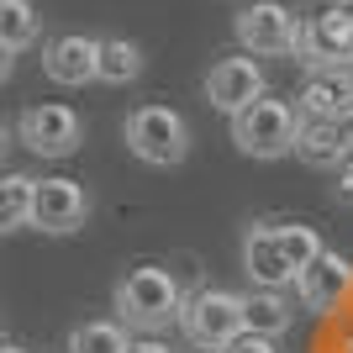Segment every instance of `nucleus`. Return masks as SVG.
<instances>
[{
    "instance_id": "obj_1",
    "label": "nucleus",
    "mask_w": 353,
    "mask_h": 353,
    "mask_svg": "<svg viewBox=\"0 0 353 353\" xmlns=\"http://www.w3.org/2000/svg\"><path fill=\"white\" fill-rule=\"evenodd\" d=\"M185 285H179L174 269L163 264H137L127 269L117 280V295H111V311H117V322L137 338H159L163 327H174L185 316Z\"/></svg>"
},
{
    "instance_id": "obj_2",
    "label": "nucleus",
    "mask_w": 353,
    "mask_h": 353,
    "mask_svg": "<svg viewBox=\"0 0 353 353\" xmlns=\"http://www.w3.org/2000/svg\"><path fill=\"white\" fill-rule=\"evenodd\" d=\"M301 132H306V117H301V105L290 101H253L248 111H237L232 117V143L237 153H248V159H285L301 148Z\"/></svg>"
},
{
    "instance_id": "obj_3",
    "label": "nucleus",
    "mask_w": 353,
    "mask_h": 353,
    "mask_svg": "<svg viewBox=\"0 0 353 353\" xmlns=\"http://www.w3.org/2000/svg\"><path fill=\"white\" fill-rule=\"evenodd\" d=\"M232 32L243 43V53H253V59H301V48H306V16L290 11L285 0H253V6H243Z\"/></svg>"
},
{
    "instance_id": "obj_4",
    "label": "nucleus",
    "mask_w": 353,
    "mask_h": 353,
    "mask_svg": "<svg viewBox=\"0 0 353 353\" xmlns=\"http://www.w3.org/2000/svg\"><path fill=\"white\" fill-rule=\"evenodd\" d=\"M179 332H185L195 348L221 353L232 338H243V332H248V295L221 290V285H211V290H195L190 301H185Z\"/></svg>"
},
{
    "instance_id": "obj_5",
    "label": "nucleus",
    "mask_w": 353,
    "mask_h": 353,
    "mask_svg": "<svg viewBox=\"0 0 353 353\" xmlns=\"http://www.w3.org/2000/svg\"><path fill=\"white\" fill-rule=\"evenodd\" d=\"M121 137H127V153L153 163V169H174L190 153V121L174 105H137L121 127Z\"/></svg>"
},
{
    "instance_id": "obj_6",
    "label": "nucleus",
    "mask_w": 353,
    "mask_h": 353,
    "mask_svg": "<svg viewBox=\"0 0 353 353\" xmlns=\"http://www.w3.org/2000/svg\"><path fill=\"white\" fill-rule=\"evenodd\" d=\"M16 137H21V148L37 153V159H69V153H79V143H85V121L63 101H37L16 117Z\"/></svg>"
},
{
    "instance_id": "obj_7",
    "label": "nucleus",
    "mask_w": 353,
    "mask_h": 353,
    "mask_svg": "<svg viewBox=\"0 0 353 353\" xmlns=\"http://www.w3.org/2000/svg\"><path fill=\"white\" fill-rule=\"evenodd\" d=\"M295 301L301 311L311 316H332L353 301V259L338 248H322V259L311 269H301V280H295Z\"/></svg>"
},
{
    "instance_id": "obj_8",
    "label": "nucleus",
    "mask_w": 353,
    "mask_h": 353,
    "mask_svg": "<svg viewBox=\"0 0 353 353\" xmlns=\"http://www.w3.org/2000/svg\"><path fill=\"white\" fill-rule=\"evenodd\" d=\"M269 95V79H264V63L253 59V53H232V59H216L206 74V101L227 117L237 111H248L253 101H264Z\"/></svg>"
},
{
    "instance_id": "obj_9",
    "label": "nucleus",
    "mask_w": 353,
    "mask_h": 353,
    "mask_svg": "<svg viewBox=\"0 0 353 353\" xmlns=\"http://www.w3.org/2000/svg\"><path fill=\"white\" fill-rule=\"evenodd\" d=\"M90 221V190L79 179H37V211H32V227L37 232H53V237H69Z\"/></svg>"
},
{
    "instance_id": "obj_10",
    "label": "nucleus",
    "mask_w": 353,
    "mask_h": 353,
    "mask_svg": "<svg viewBox=\"0 0 353 353\" xmlns=\"http://www.w3.org/2000/svg\"><path fill=\"white\" fill-rule=\"evenodd\" d=\"M43 74L63 90H79L90 79H101V37H85V32L48 37L43 43Z\"/></svg>"
},
{
    "instance_id": "obj_11",
    "label": "nucleus",
    "mask_w": 353,
    "mask_h": 353,
    "mask_svg": "<svg viewBox=\"0 0 353 353\" xmlns=\"http://www.w3.org/2000/svg\"><path fill=\"white\" fill-rule=\"evenodd\" d=\"M243 274H248L253 290H290L295 285V269L280 248V227L253 221L248 232H243Z\"/></svg>"
},
{
    "instance_id": "obj_12",
    "label": "nucleus",
    "mask_w": 353,
    "mask_h": 353,
    "mask_svg": "<svg viewBox=\"0 0 353 353\" xmlns=\"http://www.w3.org/2000/svg\"><path fill=\"white\" fill-rule=\"evenodd\" d=\"M306 69H348L353 63V16H343L338 6L306 21V48H301Z\"/></svg>"
},
{
    "instance_id": "obj_13",
    "label": "nucleus",
    "mask_w": 353,
    "mask_h": 353,
    "mask_svg": "<svg viewBox=\"0 0 353 353\" xmlns=\"http://www.w3.org/2000/svg\"><path fill=\"white\" fill-rule=\"evenodd\" d=\"M306 121H338L353 105V74L348 69H306V85L295 95Z\"/></svg>"
},
{
    "instance_id": "obj_14",
    "label": "nucleus",
    "mask_w": 353,
    "mask_h": 353,
    "mask_svg": "<svg viewBox=\"0 0 353 353\" xmlns=\"http://www.w3.org/2000/svg\"><path fill=\"white\" fill-rule=\"evenodd\" d=\"M37 37H43V11H37L32 0H0V48H6L0 74H11L16 59H21Z\"/></svg>"
},
{
    "instance_id": "obj_15",
    "label": "nucleus",
    "mask_w": 353,
    "mask_h": 353,
    "mask_svg": "<svg viewBox=\"0 0 353 353\" xmlns=\"http://www.w3.org/2000/svg\"><path fill=\"white\" fill-rule=\"evenodd\" d=\"M295 327V301L285 290H248V332L285 338Z\"/></svg>"
},
{
    "instance_id": "obj_16",
    "label": "nucleus",
    "mask_w": 353,
    "mask_h": 353,
    "mask_svg": "<svg viewBox=\"0 0 353 353\" xmlns=\"http://www.w3.org/2000/svg\"><path fill=\"white\" fill-rule=\"evenodd\" d=\"M32 211H37V179L11 169V174L0 179V227L21 232V227H32Z\"/></svg>"
},
{
    "instance_id": "obj_17",
    "label": "nucleus",
    "mask_w": 353,
    "mask_h": 353,
    "mask_svg": "<svg viewBox=\"0 0 353 353\" xmlns=\"http://www.w3.org/2000/svg\"><path fill=\"white\" fill-rule=\"evenodd\" d=\"M295 153H301L311 169H332V174L348 163V148L338 143L332 121H306V132H301V148H295Z\"/></svg>"
},
{
    "instance_id": "obj_18",
    "label": "nucleus",
    "mask_w": 353,
    "mask_h": 353,
    "mask_svg": "<svg viewBox=\"0 0 353 353\" xmlns=\"http://www.w3.org/2000/svg\"><path fill=\"white\" fill-rule=\"evenodd\" d=\"M143 74V48L132 37H101V85H132Z\"/></svg>"
},
{
    "instance_id": "obj_19",
    "label": "nucleus",
    "mask_w": 353,
    "mask_h": 353,
    "mask_svg": "<svg viewBox=\"0 0 353 353\" xmlns=\"http://www.w3.org/2000/svg\"><path fill=\"white\" fill-rule=\"evenodd\" d=\"M132 338L121 322H79L69 332V353H127Z\"/></svg>"
},
{
    "instance_id": "obj_20",
    "label": "nucleus",
    "mask_w": 353,
    "mask_h": 353,
    "mask_svg": "<svg viewBox=\"0 0 353 353\" xmlns=\"http://www.w3.org/2000/svg\"><path fill=\"white\" fill-rule=\"evenodd\" d=\"M280 248H285V259H290L295 280H301V269H311L316 259H322V237H316V227H306V221H285L280 227Z\"/></svg>"
},
{
    "instance_id": "obj_21",
    "label": "nucleus",
    "mask_w": 353,
    "mask_h": 353,
    "mask_svg": "<svg viewBox=\"0 0 353 353\" xmlns=\"http://www.w3.org/2000/svg\"><path fill=\"white\" fill-rule=\"evenodd\" d=\"M221 353H280V338H264V332H243V338H232Z\"/></svg>"
},
{
    "instance_id": "obj_22",
    "label": "nucleus",
    "mask_w": 353,
    "mask_h": 353,
    "mask_svg": "<svg viewBox=\"0 0 353 353\" xmlns=\"http://www.w3.org/2000/svg\"><path fill=\"white\" fill-rule=\"evenodd\" d=\"M332 195H338L343 206H353V159L338 169V179H332Z\"/></svg>"
},
{
    "instance_id": "obj_23",
    "label": "nucleus",
    "mask_w": 353,
    "mask_h": 353,
    "mask_svg": "<svg viewBox=\"0 0 353 353\" xmlns=\"http://www.w3.org/2000/svg\"><path fill=\"white\" fill-rule=\"evenodd\" d=\"M332 132H338V143L348 148V159H353V105H348V111H343L338 121H332Z\"/></svg>"
},
{
    "instance_id": "obj_24",
    "label": "nucleus",
    "mask_w": 353,
    "mask_h": 353,
    "mask_svg": "<svg viewBox=\"0 0 353 353\" xmlns=\"http://www.w3.org/2000/svg\"><path fill=\"white\" fill-rule=\"evenodd\" d=\"M127 353H174L169 343H159V338H132V348Z\"/></svg>"
},
{
    "instance_id": "obj_25",
    "label": "nucleus",
    "mask_w": 353,
    "mask_h": 353,
    "mask_svg": "<svg viewBox=\"0 0 353 353\" xmlns=\"http://www.w3.org/2000/svg\"><path fill=\"white\" fill-rule=\"evenodd\" d=\"M332 6H338V11H343V16H353V0H332Z\"/></svg>"
},
{
    "instance_id": "obj_26",
    "label": "nucleus",
    "mask_w": 353,
    "mask_h": 353,
    "mask_svg": "<svg viewBox=\"0 0 353 353\" xmlns=\"http://www.w3.org/2000/svg\"><path fill=\"white\" fill-rule=\"evenodd\" d=\"M0 353H27V348H21V343H6V348H0Z\"/></svg>"
},
{
    "instance_id": "obj_27",
    "label": "nucleus",
    "mask_w": 353,
    "mask_h": 353,
    "mask_svg": "<svg viewBox=\"0 0 353 353\" xmlns=\"http://www.w3.org/2000/svg\"><path fill=\"white\" fill-rule=\"evenodd\" d=\"M338 353H353V338H348V343H343V348H338Z\"/></svg>"
},
{
    "instance_id": "obj_28",
    "label": "nucleus",
    "mask_w": 353,
    "mask_h": 353,
    "mask_svg": "<svg viewBox=\"0 0 353 353\" xmlns=\"http://www.w3.org/2000/svg\"><path fill=\"white\" fill-rule=\"evenodd\" d=\"M348 74H353V63H348Z\"/></svg>"
}]
</instances>
